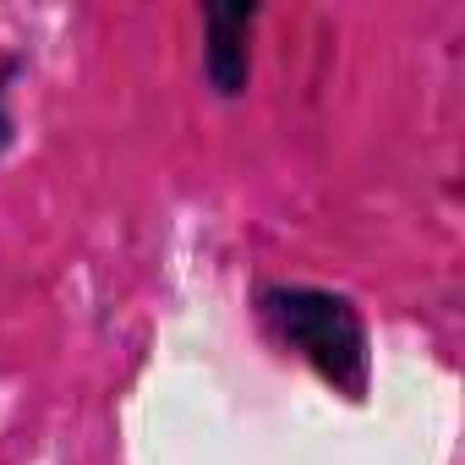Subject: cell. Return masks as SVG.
<instances>
[{
  "label": "cell",
  "instance_id": "1",
  "mask_svg": "<svg viewBox=\"0 0 465 465\" xmlns=\"http://www.w3.org/2000/svg\"><path fill=\"white\" fill-rule=\"evenodd\" d=\"M263 312H269L274 334L296 356H307L323 378H334L345 389H361V378H367V329L351 312V302L296 285V291H269Z\"/></svg>",
  "mask_w": 465,
  "mask_h": 465
}]
</instances>
